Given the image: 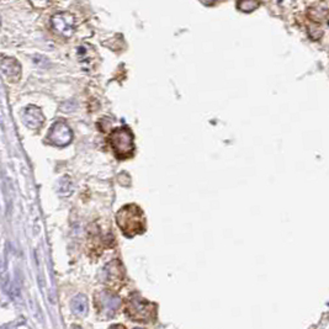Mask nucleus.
Wrapping results in <instances>:
<instances>
[{
    "mask_svg": "<svg viewBox=\"0 0 329 329\" xmlns=\"http://www.w3.org/2000/svg\"><path fill=\"white\" fill-rule=\"evenodd\" d=\"M74 329H80L79 327H74Z\"/></svg>",
    "mask_w": 329,
    "mask_h": 329,
    "instance_id": "obj_13",
    "label": "nucleus"
},
{
    "mask_svg": "<svg viewBox=\"0 0 329 329\" xmlns=\"http://www.w3.org/2000/svg\"><path fill=\"white\" fill-rule=\"evenodd\" d=\"M47 137L48 141L55 144V146L65 147L72 142L73 132L66 122L57 121L56 124L52 125Z\"/></svg>",
    "mask_w": 329,
    "mask_h": 329,
    "instance_id": "obj_4",
    "label": "nucleus"
},
{
    "mask_svg": "<svg viewBox=\"0 0 329 329\" xmlns=\"http://www.w3.org/2000/svg\"><path fill=\"white\" fill-rule=\"evenodd\" d=\"M104 272H105V281L110 286H117L124 280V270L119 260L109 263L104 269Z\"/></svg>",
    "mask_w": 329,
    "mask_h": 329,
    "instance_id": "obj_7",
    "label": "nucleus"
},
{
    "mask_svg": "<svg viewBox=\"0 0 329 329\" xmlns=\"http://www.w3.org/2000/svg\"><path fill=\"white\" fill-rule=\"evenodd\" d=\"M110 143L119 158H129L133 153V134L127 127H119L112 131Z\"/></svg>",
    "mask_w": 329,
    "mask_h": 329,
    "instance_id": "obj_3",
    "label": "nucleus"
},
{
    "mask_svg": "<svg viewBox=\"0 0 329 329\" xmlns=\"http://www.w3.org/2000/svg\"><path fill=\"white\" fill-rule=\"evenodd\" d=\"M109 329H126V328H125L122 325H114V326H111Z\"/></svg>",
    "mask_w": 329,
    "mask_h": 329,
    "instance_id": "obj_12",
    "label": "nucleus"
},
{
    "mask_svg": "<svg viewBox=\"0 0 329 329\" xmlns=\"http://www.w3.org/2000/svg\"><path fill=\"white\" fill-rule=\"evenodd\" d=\"M117 224L126 237H133L144 231V215L136 205H127L117 212Z\"/></svg>",
    "mask_w": 329,
    "mask_h": 329,
    "instance_id": "obj_1",
    "label": "nucleus"
},
{
    "mask_svg": "<svg viewBox=\"0 0 329 329\" xmlns=\"http://www.w3.org/2000/svg\"><path fill=\"white\" fill-rule=\"evenodd\" d=\"M70 307H72L74 315L79 316V317H84L88 313V298L84 295H76L72 300Z\"/></svg>",
    "mask_w": 329,
    "mask_h": 329,
    "instance_id": "obj_10",
    "label": "nucleus"
},
{
    "mask_svg": "<svg viewBox=\"0 0 329 329\" xmlns=\"http://www.w3.org/2000/svg\"><path fill=\"white\" fill-rule=\"evenodd\" d=\"M0 25H1V20H0Z\"/></svg>",
    "mask_w": 329,
    "mask_h": 329,
    "instance_id": "obj_14",
    "label": "nucleus"
},
{
    "mask_svg": "<svg viewBox=\"0 0 329 329\" xmlns=\"http://www.w3.org/2000/svg\"><path fill=\"white\" fill-rule=\"evenodd\" d=\"M96 302H98V307L100 308L101 312L106 317L114 315L120 307H121V300L120 297L115 296L114 293L109 291H101L96 295Z\"/></svg>",
    "mask_w": 329,
    "mask_h": 329,
    "instance_id": "obj_6",
    "label": "nucleus"
},
{
    "mask_svg": "<svg viewBox=\"0 0 329 329\" xmlns=\"http://www.w3.org/2000/svg\"><path fill=\"white\" fill-rule=\"evenodd\" d=\"M0 68H1L2 73L12 81H17L21 75V67L20 63L17 62L15 58L6 57L0 62Z\"/></svg>",
    "mask_w": 329,
    "mask_h": 329,
    "instance_id": "obj_9",
    "label": "nucleus"
},
{
    "mask_svg": "<svg viewBox=\"0 0 329 329\" xmlns=\"http://www.w3.org/2000/svg\"><path fill=\"white\" fill-rule=\"evenodd\" d=\"M52 29L55 32L63 37H70L74 32V17L69 12H57L53 15L52 20Z\"/></svg>",
    "mask_w": 329,
    "mask_h": 329,
    "instance_id": "obj_5",
    "label": "nucleus"
},
{
    "mask_svg": "<svg viewBox=\"0 0 329 329\" xmlns=\"http://www.w3.org/2000/svg\"><path fill=\"white\" fill-rule=\"evenodd\" d=\"M259 6V2L257 1H242L238 2V7L243 11H253L256 7Z\"/></svg>",
    "mask_w": 329,
    "mask_h": 329,
    "instance_id": "obj_11",
    "label": "nucleus"
},
{
    "mask_svg": "<svg viewBox=\"0 0 329 329\" xmlns=\"http://www.w3.org/2000/svg\"><path fill=\"white\" fill-rule=\"evenodd\" d=\"M25 125H26L29 129L37 130L45 122V116H43L42 111L36 106H29L24 112V116H22Z\"/></svg>",
    "mask_w": 329,
    "mask_h": 329,
    "instance_id": "obj_8",
    "label": "nucleus"
},
{
    "mask_svg": "<svg viewBox=\"0 0 329 329\" xmlns=\"http://www.w3.org/2000/svg\"><path fill=\"white\" fill-rule=\"evenodd\" d=\"M126 313L131 320L138 321V322H150L155 318V306L148 302L147 300L142 298L138 295H132L127 300Z\"/></svg>",
    "mask_w": 329,
    "mask_h": 329,
    "instance_id": "obj_2",
    "label": "nucleus"
},
{
    "mask_svg": "<svg viewBox=\"0 0 329 329\" xmlns=\"http://www.w3.org/2000/svg\"><path fill=\"white\" fill-rule=\"evenodd\" d=\"M136 329H142V328H136Z\"/></svg>",
    "mask_w": 329,
    "mask_h": 329,
    "instance_id": "obj_15",
    "label": "nucleus"
}]
</instances>
